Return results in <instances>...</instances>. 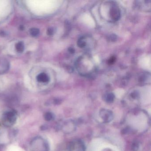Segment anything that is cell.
Wrapping results in <instances>:
<instances>
[{
	"instance_id": "1",
	"label": "cell",
	"mask_w": 151,
	"mask_h": 151,
	"mask_svg": "<svg viewBox=\"0 0 151 151\" xmlns=\"http://www.w3.org/2000/svg\"><path fill=\"white\" fill-rule=\"evenodd\" d=\"M30 150V151H49V144L44 138L36 137L31 141Z\"/></svg>"
},
{
	"instance_id": "2",
	"label": "cell",
	"mask_w": 151,
	"mask_h": 151,
	"mask_svg": "<svg viewBox=\"0 0 151 151\" xmlns=\"http://www.w3.org/2000/svg\"><path fill=\"white\" fill-rule=\"evenodd\" d=\"M17 118V113L14 110L6 111L2 115V124L6 127H11L15 124Z\"/></svg>"
},
{
	"instance_id": "3",
	"label": "cell",
	"mask_w": 151,
	"mask_h": 151,
	"mask_svg": "<svg viewBox=\"0 0 151 151\" xmlns=\"http://www.w3.org/2000/svg\"><path fill=\"white\" fill-rule=\"evenodd\" d=\"M69 151H86V146L83 142L80 139H74L70 143Z\"/></svg>"
},
{
	"instance_id": "4",
	"label": "cell",
	"mask_w": 151,
	"mask_h": 151,
	"mask_svg": "<svg viewBox=\"0 0 151 151\" xmlns=\"http://www.w3.org/2000/svg\"><path fill=\"white\" fill-rule=\"evenodd\" d=\"M99 116L103 122L105 123L110 122L114 118V114L112 111L105 109H101Z\"/></svg>"
},
{
	"instance_id": "5",
	"label": "cell",
	"mask_w": 151,
	"mask_h": 151,
	"mask_svg": "<svg viewBox=\"0 0 151 151\" xmlns=\"http://www.w3.org/2000/svg\"><path fill=\"white\" fill-rule=\"evenodd\" d=\"M10 67L9 62L6 59L0 58V75L8 71Z\"/></svg>"
},
{
	"instance_id": "6",
	"label": "cell",
	"mask_w": 151,
	"mask_h": 151,
	"mask_svg": "<svg viewBox=\"0 0 151 151\" xmlns=\"http://www.w3.org/2000/svg\"><path fill=\"white\" fill-rule=\"evenodd\" d=\"M38 82L41 83H47L50 80V78L47 74L45 73H40L37 77Z\"/></svg>"
},
{
	"instance_id": "7",
	"label": "cell",
	"mask_w": 151,
	"mask_h": 151,
	"mask_svg": "<svg viewBox=\"0 0 151 151\" xmlns=\"http://www.w3.org/2000/svg\"><path fill=\"white\" fill-rule=\"evenodd\" d=\"M15 48L17 52L22 53L24 49V45L22 41L17 42L15 45Z\"/></svg>"
},
{
	"instance_id": "8",
	"label": "cell",
	"mask_w": 151,
	"mask_h": 151,
	"mask_svg": "<svg viewBox=\"0 0 151 151\" xmlns=\"http://www.w3.org/2000/svg\"><path fill=\"white\" fill-rule=\"evenodd\" d=\"M114 95L111 93L106 94L105 97V101L109 103H112L114 101Z\"/></svg>"
},
{
	"instance_id": "9",
	"label": "cell",
	"mask_w": 151,
	"mask_h": 151,
	"mask_svg": "<svg viewBox=\"0 0 151 151\" xmlns=\"http://www.w3.org/2000/svg\"><path fill=\"white\" fill-rule=\"evenodd\" d=\"M40 32V31L38 28H32L29 30L30 34L33 37H36L38 36Z\"/></svg>"
},
{
	"instance_id": "10",
	"label": "cell",
	"mask_w": 151,
	"mask_h": 151,
	"mask_svg": "<svg viewBox=\"0 0 151 151\" xmlns=\"http://www.w3.org/2000/svg\"><path fill=\"white\" fill-rule=\"evenodd\" d=\"M77 44L78 47L81 48H83L86 45V42L85 38L83 37H81V38L78 40Z\"/></svg>"
},
{
	"instance_id": "11",
	"label": "cell",
	"mask_w": 151,
	"mask_h": 151,
	"mask_svg": "<svg viewBox=\"0 0 151 151\" xmlns=\"http://www.w3.org/2000/svg\"><path fill=\"white\" fill-rule=\"evenodd\" d=\"M45 120L47 121H50L53 119L54 115L51 112H47L44 116Z\"/></svg>"
},
{
	"instance_id": "12",
	"label": "cell",
	"mask_w": 151,
	"mask_h": 151,
	"mask_svg": "<svg viewBox=\"0 0 151 151\" xmlns=\"http://www.w3.org/2000/svg\"><path fill=\"white\" fill-rule=\"evenodd\" d=\"M55 32V29L51 27V28H48L47 29V34L48 36H52L54 34Z\"/></svg>"
},
{
	"instance_id": "13",
	"label": "cell",
	"mask_w": 151,
	"mask_h": 151,
	"mask_svg": "<svg viewBox=\"0 0 151 151\" xmlns=\"http://www.w3.org/2000/svg\"><path fill=\"white\" fill-rule=\"evenodd\" d=\"M132 148L133 151H137L139 148L138 144L137 143H134L132 146Z\"/></svg>"
},
{
	"instance_id": "14",
	"label": "cell",
	"mask_w": 151,
	"mask_h": 151,
	"mask_svg": "<svg viewBox=\"0 0 151 151\" xmlns=\"http://www.w3.org/2000/svg\"><path fill=\"white\" fill-rule=\"evenodd\" d=\"M7 36L6 32L4 31L0 30V37H5Z\"/></svg>"
}]
</instances>
